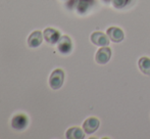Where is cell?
Returning a JSON list of instances; mask_svg holds the SVG:
<instances>
[{
    "mask_svg": "<svg viewBox=\"0 0 150 139\" xmlns=\"http://www.w3.org/2000/svg\"><path fill=\"white\" fill-rule=\"evenodd\" d=\"M101 1H103V2H108V1H110V0H101Z\"/></svg>",
    "mask_w": 150,
    "mask_h": 139,
    "instance_id": "14",
    "label": "cell"
},
{
    "mask_svg": "<svg viewBox=\"0 0 150 139\" xmlns=\"http://www.w3.org/2000/svg\"><path fill=\"white\" fill-rule=\"evenodd\" d=\"M111 2L115 8H122L130 2V0H111Z\"/></svg>",
    "mask_w": 150,
    "mask_h": 139,
    "instance_id": "13",
    "label": "cell"
},
{
    "mask_svg": "<svg viewBox=\"0 0 150 139\" xmlns=\"http://www.w3.org/2000/svg\"><path fill=\"white\" fill-rule=\"evenodd\" d=\"M43 34L40 31H34L33 33H31V35L28 38V44L29 46L32 48L39 47L41 45L42 41H43Z\"/></svg>",
    "mask_w": 150,
    "mask_h": 139,
    "instance_id": "9",
    "label": "cell"
},
{
    "mask_svg": "<svg viewBox=\"0 0 150 139\" xmlns=\"http://www.w3.org/2000/svg\"><path fill=\"white\" fill-rule=\"evenodd\" d=\"M106 34L109 37V39H110L111 41L115 42V43L122 42L125 37L124 32L122 31V29L117 28V27H110V28H108L107 29Z\"/></svg>",
    "mask_w": 150,
    "mask_h": 139,
    "instance_id": "8",
    "label": "cell"
},
{
    "mask_svg": "<svg viewBox=\"0 0 150 139\" xmlns=\"http://www.w3.org/2000/svg\"><path fill=\"white\" fill-rule=\"evenodd\" d=\"M43 36H44V39L46 40V42L51 44V45L57 43L59 38L61 37L59 31L52 28H46L43 32Z\"/></svg>",
    "mask_w": 150,
    "mask_h": 139,
    "instance_id": "5",
    "label": "cell"
},
{
    "mask_svg": "<svg viewBox=\"0 0 150 139\" xmlns=\"http://www.w3.org/2000/svg\"><path fill=\"white\" fill-rule=\"evenodd\" d=\"M139 69L145 75H150V58L148 57H141L139 60Z\"/></svg>",
    "mask_w": 150,
    "mask_h": 139,
    "instance_id": "12",
    "label": "cell"
},
{
    "mask_svg": "<svg viewBox=\"0 0 150 139\" xmlns=\"http://www.w3.org/2000/svg\"><path fill=\"white\" fill-rule=\"evenodd\" d=\"M91 41H92L93 44H95V45L103 47V46H108L109 37L101 32H94L91 35Z\"/></svg>",
    "mask_w": 150,
    "mask_h": 139,
    "instance_id": "7",
    "label": "cell"
},
{
    "mask_svg": "<svg viewBox=\"0 0 150 139\" xmlns=\"http://www.w3.org/2000/svg\"><path fill=\"white\" fill-rule=\"evenodd\" d=\"M28 123H29V120L26 115L18 113V115H16L12 118L11 126L16 130H24L28 126Z\"/></svg>",
    "mask_w": 150,
    "mask_h": 139,
    "instance_id": "4",
    "label": "cell"
},
{
    "mask_svg": "<svg viewBox=\"0 0 150 139\" xmlns=\"http://www.w3.org/2000/svg\"><path fill=\"white\" fill-rule=\"evenodd\" d=\"M111 56V49L107 46H103L97 51L95 55V60L99 65H105L109 62Z\"/></svg>",
    "mask_w": 150,
    "mask_h": 139,
    "instance_id": "2",
    "label": "cell"
},
{
    "mask_svg": "<svg viewBox=\"0 0 150 139\" xmlns=\"http://www.w3.org/2000/svg\"><path fill=\"white\" fill-rule=\"evenodd\" d=\"M94 1L93 0H77L76 8H77L79 13H85L88 9L93 5Z\"/></svg>",
    "mask_w": 150,
    "mask_h": 139,
    "instance_id": "11",
    "label": "cell"
},
{
    "mask_svg": "<svg viewBox=\"0 0 150 139\" xmlns=\"http://www.w3.org/2000/svg\"><path fill=\"white\" fill-rule=\"evenodd\" d=\"M65 137L67 139H83L85 137L83 130L78 127H71L65 133Z\"/></svg>",
    "mask_w": 150,
    "mask_h": 139,
    "instance_id": "10",
    "label": "cell"
},
{
    "mask_svg": "<svg viewBox=\"0 0 150 139\" xmlns=\"http://www.w3.org/2000/svg\"><path fill=\"white\" fill-rule=\"evenodd\" d=\"M63 81H64V73L62 70L56 69L51 73L49 78V85L52 89L57 90L62 86Z\"/></svg>",
    "mask_w": 150,
    "mask_h": 139,
    "instance_id": "1",
    "label": "cell"
},
{
    "mask_svg": "<svg viewBox=\"0 0 150 139\" xmlns=\"http://www.w3.org/2000/svg\"><path fill=\"white\" fill-rule=\"evenodd\" d=\"M57 49L62 54H67L71 51L73 44H71V40L69 36L63 35L59 38L57 42Z\"/></svg>",
    "mask_w": 150,
    "mask_h": 139,
    "instance_id": "3",
    "label": "cell"
},
{
    "mask_svg": "<svg viewBox=\"0 0 150 139\" xmlns=\"http://www.w3.org/2000/svg\"><path fill=\"white\" fill-rule=\"evenodd\" d=\"M99 125H100L99 120L95 117H91V118H88V119L84 122L83 129H84V131H85V133L92 134L98 129Z\"/></svg>",
    "mask_w": 150,
    "mask_h": 139,
    "instance_id": "6",
    "label": "cell"
}]
</instances>
